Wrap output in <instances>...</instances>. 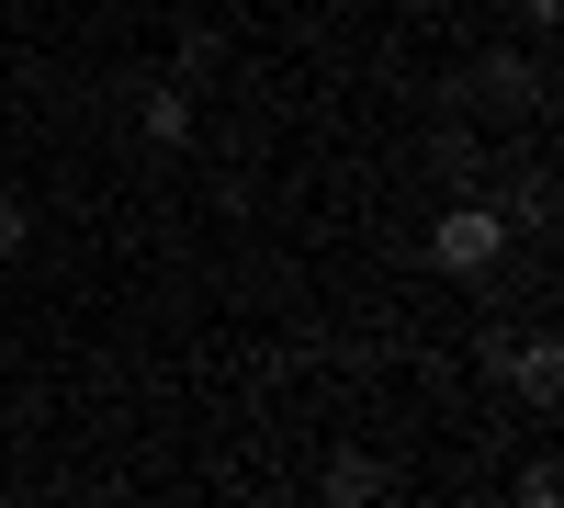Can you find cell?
Here are the masks:
<instances>
[{"instance_id":"obj_9","label":"cell","mask_w":564,"mask_h":508,"mask_svg":"<svg viewBox=\"0 0 564 508\" xmlns=\"http://www.w3.org/2000/svg\"><path fill=\"white\" fill-rule=\"evenodd\" d=\"M553 12H564V0H520V23H531V34H553Z\"/></svg>"},{"instance_id":"obj_11","label":"cell","mask_w":564,"mask_h":508,"mask_svg":"<svg viewBox=\"0 0 564 508\" xmlns=\"http://www.w3.org/2000/svg\"><path fill=\"white\" fill-rule=\"evenodd\" d=\"M406 12H441V0H406Z\"/></svg>"},{"instance_id":"obj_6","label":"cell","mask_w":564,"mask_h":508,"mask_svg":"<svg viewBox=\"0 0 564 508\" xmlns=\"http://www.w3.org/2000/svg\"><path fill=\"white\" fill-rule=\"evenodd\" d=\"M23 249H34V204L0 193V260H23Z\"/></svg>"},{"instance_id":"obj_4","label":"cell","mask_w":564,"mask_h":508,"mask_svg":"<svg viewBox=\"0 0 564 508\" xmlns=\"http://www.w3.org/2000/svg\"><path fill=\"white\" fill-rule=\"evenodd\" d=\"M497 374L520 385L531 407H553V396H564V350H553V339H520V350H497Z\"/></svg>"},{"instance_id":"obj_3","label":"cell","mask_w":564,"mask_h":508,"mask_svg":"<svg viewBox=\"0 0 564 508\" xmlns=\"http://www.w3.org/2000/svg\"><path fill=\"white\" fill-rule=\"evenodd\" d=\"M135 136H148V148H193V90H181V79L135 90Z\"/></svg>"},{"instance_id":"obj_10","label":"cell","mask_w":564,"mask_h":508,"mask_svg":"<svg viewBox=\"0 0 564 508\" xmlns=\"http://www.w3.org/2000/svg\"><path fill=\"white\" fill-rule=\"evenodd\" d=\"M0 464H12V430H0Z\"/></svg>"},{"instance_id":"obj_2","label":"cell","mask_w":564,"mask_h":508,"mask_svg":"<svg viewBox=\"0 0 564 508\" xmlns=\"http://www.w3.org/2000/svg\"><path fill=\"white\" fill-rule=\"evenodd\" d=\"M542 102V57H475L463 68V114H531Z\"/></svg>"},{"instance_id":"obj_1","label":"cell","mask_w":564,"mask_h":508,"mask_svg":"<svg viewBox=\"0 0 564 508\" xmlns=\"http://www.w3.org/2000/svg\"><path fill=\"white\" fill-rule=\"evenodd\" d=\"M430 271H452V283H486V271L508 260V215L497 204H452L441 226H430V249H417Z\"/></svg>"},{"instance_id":"obj_8","label":"cell","mask_w":564,"mask_h":508,"mask_svg":"<svg viewBox=\"0 0 564 508\" xmlns=\"http://www.w3.org/2000/svg\"><path fill=\"white\" fill-rule=\"evenodd\" d=\"M520 508H564V464H520Z\"/></svg>"},{"instance_id":"obj_7","label":"cell","mask_w":564,"mask_h":508,"mask_svg":"<svg viewBox=\"0 0 564 508\" xmlns=\"http://www.w3.org/2000/svg\"><path fill=\"white\" fill-rule=\"evenodd\" d=\"M430 170H441V181H463V170H475V136L441 125V136H430Z\"/></svg>"},{"instance_id":"obj_5","label":"cell","mask_w":564,"mask_h":508,"mask_svg":"<svg viewBox=\"0 0 564 508\" xmlns=\"http://www.w3.org/2000/svg\"><path fill=\"white\" fill-rule=\"evenodd\" d=\"M327 497H339V508H372V497H384V464H361V452H339V464H327Z\"/></svg>"}]
</instances>
